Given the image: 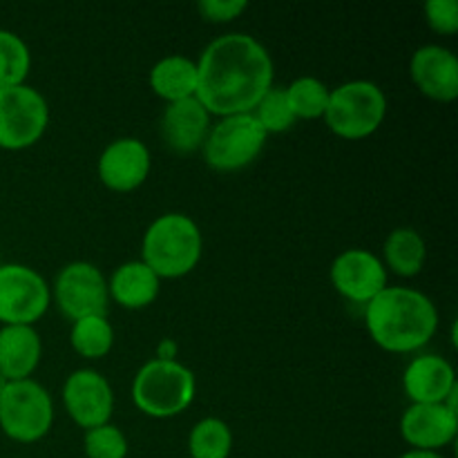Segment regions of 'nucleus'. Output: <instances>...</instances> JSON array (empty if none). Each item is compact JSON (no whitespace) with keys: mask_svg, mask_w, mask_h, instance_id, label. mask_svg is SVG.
Returning <instances> with one entry per match:
<instances>
[{"mask_svg":"<svg viewBox=\"0 0 458 458\" xmlns=\"http://www.w3.org/2000/svg\"><path fill=\"white\" fill-rule=\"evenodd\" d=\"M63 405L79 428L92 429L110 423L114 392L106 376L94 369H76L63 385Z\"/></svg>","mask_w":458,"mask_h":458,"instance_id":"9b49d317","label":"nucleus"},{"mask_svg":"<svg viewBox=\"0 0 458 458\" xmlns=\"http://www.w3.org/2000/svg\"><path fill=\"white\" fill-rule=\"evenodd\" d=\"M233 450L231 428L222 419H201L188 437L192 458H228Z\"/></svg>","mask_w":458,"mask_h":458,"instance_id":"b1692460","label":"nucleus"},{"mask_svg":"<svg viewBox=\"0 0 458 458\" xmlns=\"http://www.w3.org/2000/svg\"><path fill=\"white\" fill-rule=\"evenodd\" d=\"M54 425V403L36 380H13L0 394V429L16 443H36Z\"/></svg>","mask_w":458,"mask_h":458,"instance_id":"423d86ee","label":"nucleus"},{"mask_svg":"<svg viewBox=\"0 0 458 458\" xmlns=\"http://www.w3.org/2000/svg\"><path fill=\"white\" fill-rule=\"evenodd\" d=\"M403 389L411 405L445 403V398L458 389L454 367L434 353L414 358L403 374Z\"/></svg>","mask_w":458,"mask_h":458,"instance_id":"f3484780","label":"nucleus"},{"mask_svg":"<svg viewBox=\"0 0 458 458\" xmlns=\"http://www.w3.org/2000/svg\"><path fill=\"white\" fill-rule=\"evenodd\" d=\"M4 387H7V378H4V376L0 374V394L4 392Z\"/></svg>","mask_w":458,"mask_h":458,"instance_id":"2f4dec72","label":"nucleus"},{"mask_svg":"<svg viewBox=\"0 0 458 458\" xmlns=\"http://www.w3.org/2000/svg\"><path fill=\"white\" fill-rule=\"evenodd\" d=\"M268 134L253 114L222 116L204 141V159L217 173H237L253 164L264 150Z\"/></svg>","mask_w":458,"mask_h":458,"instance_id":"0eeeda50","label":"nucleus"},{"mask_svg":"<svg viewBox=\"0 0 458 458\" xmlns=\"http://www.w3.org/2000/svg\"><path fill=\"white\" fill-rule=\"evenodd\" d=\"M150 165V150L141 139H116L98 157V179L107 191L132 192L143 186Z\"/></svg>","mask_w":458,"mask_h":458,"instance_id":"ddd939ff","label":"nucleus"},{"mask_svg":"<svg viewBox=\"0 0 458 458\" xmlns=\"http://www.w3.org/2000/svg\"><path fill=\"white\" fill-rule=\"evenodd\" d=\"M425 18L437 34L452 36L458 31V3L456 0H428Z\"/></svg>","mask_w":458,"mask_h":458,"instance_id":"cd10ccee","label":"nucleus"},{"mask_svg":"<svg viewBox=\"0 0 458 458\" xmlns=\"http://www.w3.org/2000/svg\"><path fill=\"white\" fill-rule=\"evenodd\" d=\"M52 291L34 268L25 264H0V322L4 327H31L47 313Z\"/></svg>","mask_w":458,"mask_h":458,"instance_id":"1a4fd4ad","label":"nucleus"},{"mask_svg":"<svg viewBox=\"0 0 458 458\" xmlns=\"http://www.w3.org/2000/svg\"><path fill=\"white\" fill-rule=\"evenodd\" d=\"M387 116V97L371 81H347L331 89L325 116L327 128L340 139L360 141L371 137Z\"/></svg>","mask_w":458,"mask_h":458,"instance_id":"39448f33","label":"nucleus"},{"mask_svg":"<svg viewBox=\"0 0 458 458\" xmlns=\"http://www.w3.org/2000/svg\"><path fill=\"white\" fill-rule=\"evenodd\" d=\"M331 284L349 302L369 304L387 289V268L369 250L349 249L331 264Z\"/></svg>","mask_w":458,"mask_h":458,"instance_id":"f8f14e48","label":"nucleus"},{"mask_svg":"<svg viewBox=\"0 0 458 458\" xmlns=\"http://www.w3.org/2000/svg\"><path fill=\"white\" fill-rule=\"evenodd\" d=\"M54 300L67 320L106 316L110 293L101 268L89 262H72L61 268L54 282Z\"/></svg>","mask_w":458,"mask_h":458,"instance_id":"9d476101","label":"nucleus"},{"mask_svg":"<svg viewBox=\"0 0 458 458\" xmlns=\"http://www.w3.org/2000/svg\"><path fill=\"white\" fill-rule=\"evenodd\" d=\"M195 63V97L210 116L250 114L273 88L271 54L249 34L219 36Z\"/></svg>","mask_w":458,"mask_h":458,"instance_id":"f257e3e1","label":"nucleus"},{"mask_svg":"<svg viewBox=\"0 0 458 458\" xmlns=\"http://www.w3.org/2000/svg\"><path fill=\"white\" fill-rule=\"evenodd\" d=\"M365 325L371 340L389 353H414L438 329L437 304L407 286H387L365 304Z\"/></svg>","mask_w":458,"mask_h":458,"instance_id":"f03ea898","label":"nucleus"},{"mask_svg":"<svg viewBox=\"0 0 458 458\" xmlns=\"http://www.w3.org/2000/svg\"><path fill=\"white\" fill-rule=\"evenodd\" d=\"M83 450L88 458H125L128 438L116 425H98V428L85 429Z\"/></svg>","mask_w":458,"mask_h":458,"instance_id":"bb28decb","label":"nucleus"},{"mask_svg":"<svg viewBox=\"0 0 458 458\" xmlns=\"http://www.w3.org/2000/svg\"><path fill=\"white\" fill-rule=\"evenodd\" d=\"M284 92L295 119L311 121L325 116L331 89L320 79H316V76H300V79L291 81L286 85Z\"/></svg>","mask_w":458,"mask_h":458,"instance_id":"5701e85b","label":"nucleus"},{"mask_svg":"<svg viewBox=\"0 0 458 458\" xmlns=\"http://www.w3.org/2000/svg\"><path fill=\"white\" fill-rule=\"evenodd\" d=\"M411 81L432 101L452 103L458 97V58L441 45H423L411 56Z\"/></svg>","mask_w":458,"mask_h":458,"instance_id":"2eb2a0df","label":"nucleus"},{"mask_svg":"<svg viewBox=\"0 0 458 458\" xmlns=\"http://www.w3.org/2000/svg\"><path fill=\"white\" fill-rule=\"evenodd\" d=\"M197 394L195 374L177 360H150L137 371L132 403L150 419H173L192 405Z\"/></svg>","mask_w":458,"mask_h":458,"instance_id":"20e7f679","label":"nucleus"},{"mask_svg":"<svg viewBox=\"0 0 458 458\" xmlns=\"http://www.w3.org/2000/svg\"><path fill=\"white\" fill-rule=\"evenodd\" d=\"M49 106L31 85L0 89V148L25 150L45 134Z\"/></svg>","mask_w":458,"mask_h":458,"instance_id":"6e6552de","label":"nucleus"},{"mask_svg":"<svg viewBox=\"0 0 458 458\" xmlns=\"http://www.w3.org/2000/svg\"><path fill=\"white\" fill-rule=\"evenodd\" d=\"M159 286L161 280L148 268V264H143L141 259H132V262L121 264L112 273L110 282H107V293L119 307L128 309V311H139L155 302L159 295Z\"/></svg>","mask_w":458,"mask_h":458,"instance_id":"6ab92c4d","label":"nucleus"},{"mask_svg":"<svg viewBox=\"0 0 458 458\" xmlns=\"http://www.w3.org/2000/svg\"><path fill=\"white\" fill-rule=\"evenodd\" d=\"M31 70V54L25 40L9 30H0V89L25 85Z\"/></svg>","mask_w":458,"mask_h":458,"instance_id":"393cba45","label":"nucleus"},{"mask_svg":"<svg viewBox=\"0 0 458 458\" xmlns=\"http://www.w3.org/2000/svg\"><path fill=\"white\" fill-rule=\"evenodd\" d=\"M43 343L34 327L12 325L0 329V374L13 380H27L38 367Z\"/></svg>","mask_w":458,"mask_h":458,"instance_id":"a211bd4d","label":"nucleus"},{"mask_svg":"<svg viewBox=\"0 0 458 458\" xmlns=\"http://www.w3.org/2000/svg\"><path fill=\"white\" fill-rule=\"evenodd\" d=\"M152 92L165 103H177L197 94V63L182 54L157 61L150 70Z\"/></svg>","mask_w":458,"mask_h":458,"instance_id":"aec40b11","label":"nucleus"},{"mask_svg":"<svg viewBox=\"0 0 458 458\" xmlns=\"http://www.w3.org/2000/svg\"><path fill=\"white\" fill-rule=\"evenodd\" d=\"M70 343L79 356L88 360L106 358L114 347V329L106 316H88L72 322Z\"/></svg>","mask_w":458,"mask_h":458,"instance_id":"4be33fe9","label":"nucleus"},{"mask_svg":"<svg viewBox=\"0 0 458 458\" xmlns=\"http://www.w3.org/2000/svg\"><path fill=\"white\" fill-rule=\"evenodd\" d=\"M201 18L208 22H231L249 9L246 0H201L197 4Z\"/></svg>","mask_w":458,"mask_h":458,"instance_id":"c85d7f7f","label":"nucleus"},{"mask_svg":"<svg viewBox=\"0 0 458 458\" xmlns=\"http://www.w3.org/2000/svg\"><path fill=\"white\" fill-rule=\"evenodd\" d=\"M204 250L199 226L183 213H165L148 226L141 262L159 280H177L195 271Z\"/></svg>","mask_w":458,"mask_h":458,"instance_id":"7ed1b4c3","label":"nucleus"},{"mask_svg":"<svg viewBox=\"0 0 458 458\" xmlns=\"http://www.w3.org/2000/svg\"><path fill=\"white\" fill-rule=\"evenodd\" d=\"M385 268H392L401 277H414L423 271L428 259V244L423 235L410 226L394 228L383 246Z\"/></svg>","mask_w":458,"mask_h":458,"instance_id":"412c9836","label":"nucleus"},{"mask_svg":"<svg viewBox=\"0 0 458 458\" xmlns=\"http://www.w3.org/2000/svg\"><path fill=\"white\" fill-rule=\"evenodd\" d=\"M0 264H3V262H0Z\"/></svg>","mask_w":458,"mask_h":458,"instance_id":"473e14b6","label":"nucleus"},{"mask_svg":"<svg viewBox=\"0 0 458 458\" xmlns=\"http://www.w3.org/2000/svg\"><path fill=\"white\" fill-rule=\"evenodd\" d=\"M174 356H177V344L173 340H161L157 347V360H174Z\"/></svg>","mask_w":458,"mask_h":458,"instance_id":"c756f323","label":"nucleus"},{"mask_svg":"<svg viewBox=\"0 0 458 458\" xmlns=\"http://www.w3.org/2000/svg\"><path fill=\"white\" fill-rule=\"evenodd\" d=\"M398 458H445L441 452H428V450H410Z\"/></svg>","mask_w":458,"mask_h":458,"instance_id":"7c9ffc66","label":"nucleus"},{"mask_svg":"<svg viewBox=\"0 0 458 458\" xmlns=\"http://www.w3.org/2000/svg\"><path fill=\"white\" fill-rule=\"evenodd\" d=\"M458 434V411L445 403L410 405L401 419V437L411 450L438 452L450 445Z\"/></svg>","mask_w":458,"mask_h":458,"instance_id":"4468645a","label":"nucleus"},{"mask_svg":"<svg viewBox=\"0 0 458 458\" xmlns=\"http://www.w3.org/2000/svg\"><path fill=\"white\" fill-rule=\"evenodd\" d=\"M210 132V114L197 97L168 103L161 114V137L177 155H191L204 148Z\"/></svg>","mask_w":458,"mask_h":458,"instance_id":"dca6fc26","label":"nucleus"},{"mask_svg":"<svg viewBox=\"0 0 458 458\" xmlns=\"http://www.w3.org/2000/svg\"><path fill=\"white\" fill-rule=\"evenodd\" d=\"M255 116L262 130L267 134H280L286 132V130L293 128L295 119L293 110H291L289 101H286L284 88H276L273 85L267 94L262 97V101L255 106V110L250 112Z\"/></svg>","mask_w":458,"mask_h":458,"instance_id":"a878e982","label":"nucleus"}]
</instances>
